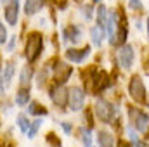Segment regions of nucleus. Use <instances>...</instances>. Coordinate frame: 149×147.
Here are the masks:
<instances>
[{"mask_svg":"<svg viewBox=\"0 0 149 147\" xmlns=\"http://www.w3.org/2000/svg\"><path fill=\"white\" fill-rule=\"evenodd\" d=\"M3 95H5V85H3V81L0 78V97H3Z\"/></svg>","mask_w":149,"mask_h":147,"instance_id":"31","label":"nucleus"},{"mask_svg":"<svg viewBox=\"0 0 149 147\" xmlns=\"http://www.w3.org/2000/svg\"><path fill=\"white\" fill-rule=\"evenodd\" d=\"M81 40V30L78 26H70L66 30H63V42L68 43V42H73V43H78Z\"/></svg>","mask_w":149,"mask_h":147,"instance_id":"11","label":"nucleus"},{"mask_svg":"<svg viewBox=\"0 0 149 147\" xmlns=\"http://www.w3.org/2000/svg\"><path fill=\"white\" fill-rule=\"evenodd\" d=\"M95 12H97V14H95V16H97V26H102V28H104V24H106V17H108V9H106V5L101 3V5L97 7Z\"/></svg>","mask_w":149,"mask_h":147,"instance_id":"19","label":"nucleus"},{"mask_svg":"<svg viewBox=\"0 0 149 147\" xmlns=\"http://www.w3.org/2000/svg\"><path fill=\"white\" fill-rule=\"evenodd\" d=\"M128 92H130V97L139 102V104H146L148 102V97H146V85L142 81L141 76H132L130 80V85H128Z\"/></svg>","mask_w":149,"mask_h":147,"instance_id":"2","label":"nucleus"},{"mask_svg":"<svg viewBox=\"0 0 149 147\" xmlns=\"http://www.w3.org/2000/svg\"><path fill=\"white\" fill-rule=\"evenodd\" d=\"M28 112H30L31 116H40V118H42V116H45V114H47V109H45L43 106H40L38 102L33 101V102L30 104V107H28Z\"/></svg>","mask_w":149,"mask_h":147,"instance_id":"20","label":"nucleus"},{"mask_svg":"<svg viewBox=\"0 0 149 147\" xmlns=\"http://www.w3.org/2000/svg\"><path fill=\"white\" fill-rule=\"evenodd\" d=\"M134 59H135V54H134V47L128 45V43H123V47L118 50V62L123 69H130L132 64H134Z\"/></svg>","mask_w":149,"mask_h":147,"instance_id":"6","label":"nucleus"},{"mask_svg":"<svg viewBox=\"0 0 149 147\" xmlns=\"http://www.w3.org/2000/svg\"><path fill=\"white\" fill-rule=\"evenodd\" d=\"M94 111H95V116L102 123H111L113 118H114V107H113L111 102L106 101V99H97Z\"/></svg>","mask_w":149,"mask_h":147,"instance_id":"3","label":"nucleus"},{"mask_svg":"<svg viewBox=\"0 0 149 147\" xmlns=\"http://www.w3.org/2000/svg\"><path fill=\"white\" fill-rule=\"evenodd\" d=\"M104 37H106V30L102 26H92L90 28V38H92V43L95 47H101L102 45Z\"/></svg>","mask_w":149,"mask_h":147,"instance_id":"13","label":"nucleus"},{"mask_svg":"<svg viewBox=\"0 0 149 147\" xmlns=\"http://www.w3.org/2000/svg\"><path fill=\"white\" fill-rule=\"evenodd\" d=\"M42 49H43V37L38 31L30 33L28 42H26V59L30 62H35L42 54Z\"/></svg>","mask_w":149,"mask_h":147,"instance_id":"1","label":"nucleus"},{"mask_svg":"<svg viewBox=\"0 0 149 147\" xmlns=\"http://www.w3.org/2000/svg\"><path fill=\"white\" fill-rule=\"evenodd\" d=\"M94 3H101V0H94Z\"/></svg>","mask_w":149,"mask_h":147,"instance_id":"33","label":"nucleus"},{"mask_svg":"<svg viewBox=\"0 0 149 147\" xmlns=\"http://www.w3.org/2000/svg\"><path fill=\"white\" fill-rule=\"evenodd\" d=\"M78 133H80V140H81L83 146L85 147H92V133H90V128L81 126V128L78 130Z\"/></svg>","mask_w":149,"mask_h":147,"instance_id":"18","label":"nucleus"},{"mask_svg":"<svg viewBox=\"0 0 149 147\" xmlns=\"http://www.w3.org/2000/svg\"><path fill=\"white\" fill-rule=\"evenodd\" d=\"M30 102V87H21L16 94V104L17 106H26Z\"/></svg>","mask_w":149,"mask_h":147,"instance_id":"16","label":"nucleus"},{"mask_svg":"<svg viewBox=\"0 0 149 147\" xmlns=\"http://www.w3.org/2000/svg\"><path fill=\"white\" fill-rule=\"evenodd\" d=\"M47 73H49V71H47V69H42V71H40V73H38V85H40V87H42V85H43V81H45V80H47Z\"/></svg>","mask_w":149,"mask_h":147,"instance_id":"27","label":"nucleus"},{"mask_svg":"<svg viewBox=\"0 0 149 147\" xmlns=\"http://www.w3.org/2000/svg\"><path fill=\"white\" fill-rule=\"evenodd\" d=\"M118 147H128V146H127V144H125L123 140H120V142H118Z\"/></svg>","mask_w":149,"mask_h":147,"instance_id":"32","label":"nucleus"},{"mask_svg":"<svg viewBox=\"0 0 149 147\" xmlns=\"http://www.w3.org/2000/svg\"><path fill=\"white\" fill-rule=\"evenodd\" d=\"M128 116H130V121L134 123V126L137 128V132H141V133L148 132V114L146 112H142L141 109H135V107H128Z\"/></svg>","mask_w":149,"mask_h":147,"instance_id":"5","label":"nucleus"},{"mask_svg":"<svg viewBox=\"0 0 149 147\" xmlns=\"http://www.w3.org/2000/svg\"><path fill=\"white\" fill-rule=\"evenodd\" d=\"M40 126H42V118H37V119L30 121V126H28V132H26L30 139H33V137L37 135V132L40 130Z\"/></svg>","mask_w":149,"mask_h":147,"instance_id":"21","label":"nucleus"},{"mask_svg":"<svg viewBox=\"0 0 149 147\" xmlns=\"http://www.w3.org/2000/svg\"><path fill=\"white\" fill-rule=\"evenodd\" d=\"M0 2H2V0H0Z\"/></svg>","mask_w":149,"mask_h":147,"instance_id":"35","label":"nucleus"},{"mask_svg":"<svg viewBox=\"0 0 149 147\" xmlns=\"http://www.w3.org/2000/svg\"><path fill=\"white\" fill-rule=\"evenodd\" d=\"M17 125H19V128H21V132H28V126H30V121H28V118L24 116V114H17Z\"/></svg>","mask_w":149,"mask_h":147,"instance_id":"22","label":"nucleus"},{"mask_svg":"<svg viewBox=\"0 0 149 147\" xmlns=\"http://www.w3.org/2000/svg\"><path fill=\"white\" fill-rule=\"evenodd\" d=\"M50 99L57 107H66L68 106V88L63 83H57L52 90H50Z\"/></svg>","mask_w":149,"mask_h":147,"instance_id":"7","label":"nucleus"},{"mask_svg":"<svg viewBox=\"0 0 149 147\" xmlns=\"http://www.w3.org/2000/svg\"><path fill=\"white\" fill-rule=\"evenodd\" d=\"M14 45H16V37H12V38H10V42H9V45H7V50L10 52V50L14 49Z\"/></svg>","mask_w":149,"mask_h":147,"instance_id":"30","label":"nucleus"},{"mask_svg":"<svg viewBox=\"0 0 149 147\" xmlns=\"http://www.w3.org/2000/svg\"><path fill=\"white\" fill-rule=\"evenodd\" d=\"M71 74H73V68L70 66V64H66V62H57L56 64V68H54V78L57 80V83H66L70 78H71Z\"/></svg>","mask_w":149,"mask_h":147,"instance_id":"10","label":"nucleus"},{"mask_svg":"<svg viewBox=\"0 0 149 147\" xmlns=\"http://www.w3.org/2000/svg\"><path fill=\"white\" fill-rule=\"evenodd\" d=\"M97 146L99 147H114V137L106 130L97 132Z\"/></svg>","mask_w":149,"mask_h":147,"instance_id":"14","label":"nucleus"},{"mask_svg":"<svg viewBox=\"0 0 149 147\" xmlns=\"http://www.w3.org/2000/svg\"><path fill=\"white\" fill-rule=\"evenodd\" d=\"M16 62L14 61H9L7 64H5V68H3V74H2V81H3V85L5 87H9L10 83H12V78H14V73H16Z\"/></svg>","mask_w":149,"mask_h":147,"instance_id":"15","label":"nucleus"},{"mask_svg":"<svg viewBox=\"0 0 149 147\" xmlns=\"http://www.w3.org/2000/svg\"><path fill=\"white\" fill-rule=\"evenodd\" d=\"M128 7L134 10H141L142 9V2L141 0H128Z\"/></svg>","mask_w":149,"mask_h":147,"instance_id":"25","label":"nucleus"},{"mask_svg":"<svg viewBox=\"0 0 149 147\" xmlns=\"http://www.w3.org/2000/svg\"><path fill=\"white\" fill-rule=\"evenodd\" d=\"M3 17L7 21V24H10V26L17 24V19H19V0H9L5 3Z\"/></svg>","mask_w":149,"mask_h":147,"instance_id":"8","label":"nucleus"},{"mask_svg":"<svg viewBox=\"0 0 149 147\" xmlns=\"http://www.w3.org/2000/svg\"><path fill=\"white\" fill-rule=\"evenodd\" d=\"M90 45L83 47V49H68L66 50V59L73 64H81L88 55H90Z\"/></svg>","mask_w":149,"mask_h":147,"instance_id":"9","label":"nucleus"},{"mask_svg":"<svg viewBox=\"0 0 149 147\" xmlns=\"http://www.w3.org/2000/svg\"><path fill=\"white\" fill-rule=\"evenodd\" d=\"M45 5V0H26L24 2V12L28 16H35L38 14Z\"/></svg>","mask_w":149,"mask_h":147,"instance_id":"12","label":"nucleus"},{"mask_svg":"<svg viewBox=\"0 0 149 147\" xmlns=\"http://www.w3.org/2000/svg\"><path fill=\"white\" fill-rule=\"evenodd\" d=\"M132 147H148L146 142H141V140H134L132 142Z\"/></svg>","mask_w":149,"mask_h":147,"instance_id":"29","label":"nucleus"},{"mask_svg":"<svg viewBox=\"0 0 149 147\" xmlns=\"http://www.w3.org/2000/svg\"><path fill=\"white\" fill-rule=\"evenodd\" d=\"M7 42V30H5V26H3V23L0 21V43L3 45Z\"/></svg>","mask_w":149,"mask_h":147,"instance_id":"24","label":"nucleus"},{"mask_svg":"<svg viewBox=\"0 0 149 147\" xmlns=\"http://www.w3.org/2000/svg\"><path fill=\"white\" fill-rule=\"evenodd\" d=\"M85 104V92L81 87H73L68 90V106L71 111H81Z\"/></svg>","mask_w":149,"mask_h":147,"instance_id":"4","label":"nucleus"},{"mask_svg":"<svg viewBox=\"0 0 149 147\" xmlns=\"http://www.w3.org/2000/svg\"><path fill=\"white\" fill-rule=\"evenodd\" d=\"M74 2H81V0H74Z\"/></svg>","mask_w":149,"mask_h":147,"instance_id":"34","label":"nucleus"},{"mask_svg":"<svg viewBox=\"0 0 149 147\" xmlns=\"http://www.w3.org/2000/svg\"><path fill=\"white\" fill-rule=\"evenodd\" d=\"M61 126H63V130H64V132H66L68 135H70V133L73 132V126H71V125H70L68 121H63V123H61Z\"/></svg>","mask_w":149,"mask_h":147,"instance_id":"28","label":"nucleus"},{"mask_svg":"<svg viewBox=\"0 0 149 147\" xmlns=\"http://www.w3.org/2000/svg\"><path fill=\"white\" fill-rule=\"evenodd\" d=\"M81 16H83L87 21H90V19L94 17V7H92V5H81Z\"/></svg>","mask_w":149,"mask_h":147,"instance_id":"23","label":"nucleus"},{"mask_svg":"<svg viewBox=\"0 0 149 147\" xmlns=\"http://www.w3.org/2000/svg\"><path fill=\"white\" fill-rule=\"evenodd\" d=\"M31 78H33V69L31 66H24L19 73V81H21V87H30L31 85Z\"/></svg>","mask_w":149,"mask_h":147,"instance_id":"17","label":"nucleus"},{"mask_svg":"<svg viewBox=\"0 0 149 147\" xmlns=\"http://www.w3.org/2000/svg\"><path fill=\"white\" fill-rule=\"evenodd\" d=\"M47 140H49V144H52L54 147H61V142L56 140V135H54V133H49V135H47Z\"/></svg>","mask_w":149,"mask_h":147,"instance_id":"26","label":"nucleus"}]
</instances>
